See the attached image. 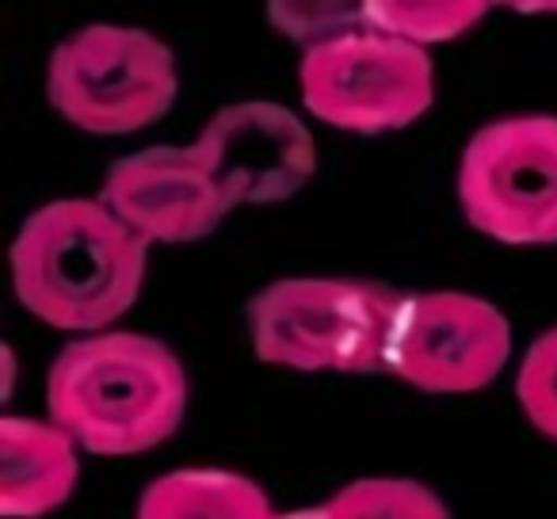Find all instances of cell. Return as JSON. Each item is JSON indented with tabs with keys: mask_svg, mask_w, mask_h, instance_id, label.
<instances>
[{
	"mask_svg": "<svg viewBox=\"0 0 557 519\" xmlns=\"http://www.w3.org/2000/svg\"><path fill=\"white\" fill-rule=\"evenodd\" d=\"M191 149L233 210L295 199L318 172L310 126L271 100L225 103L207 119Z\"/></svg>",
	"mask_w": 557,
	"mask_h": 519,
	"instance_id": "cell-8",
	"label": "cell"
},
{
	"mask_svg": "<svg viewBox=\"0 0 557 519\" xmlns=\"http://www.w3.org/2000/svg\"><path fill=\"white\" fill-rule=\"evenodd\" d=\"M176 54L146 27L88 24L58 42L47 65L50 108L100 138L153 126L176 103Z\"/></svg>",
	"mask_w": 557,
	"mask_h": 519,
	"instance_id": "cell-4",
	"label": "cell"
},
{
	"mask_svg": "<svg viewBox=\"0 0 557 519\" xmlns=\"http://www.w3.org/2000/svg\"><path fill=\"white\" fill-rule=\"evenodd\" d=\"M268 24L302 50L374 32L367 0H268Z\"/></svg>",
	"mask_w": 557,
	"mask_h": 519,
	"instance_id": "cell-14",
	"label": "cell"
},
{
	"mask_svg": "<svg viewBox=\"0 0 557 519\" xmlns=\"http://www.w3.org/2000/svg\"><path fill=\"white\" fill-rule=\"evenodd\" d=\"M496 9L523 12V16H557V0H493Z\"/></svg>",
	"mask_w": 557,
	"mask_h": 519,
	"instance_id": "cell-16",
	"label": "cell"
},
{
	"mask_svg": "<svg viewBox=\"0 0 557 519\" xmlns=\"http://www.w3.org/2000/svg\"><path fill=\"white\" fill-rule=\"evenodd\" d=\"M100 199L146 245L202 240L233 210L191 146H153L115 161Z\"/></svg>",
	"mask_w": 557,
	"mask_h": 519,
	"instance_id": "cell-9",
	"label": "cell"
},
{
	"mask_svg": "<svg viewBox=\"0 0 557 519\" xmlns=\"http://www.w3.org/2000/svg\"><path fill=\"white\" fill-rule=\"evenodd\" d=\"M516 397L523 417L546 440L557 443V325L534 336L516 374Z\"/></svg>",
	"mask_w": 557,
	"mask_h": 519,
	"instance_id": "cell-15",
	"label": "cell"
},
{
	"mask_svg": "<svg viewBox=\"0 0 557 519\" xmlns=\"http://www.w3.org/2000/svg\"><path fill=\"white\" fill-rule=\"evenodd\" d=\"M329 519H450L435 489L412 478H359L325 501Z\"/></svg>",
	"mask_w": 557,
	"mask_h": 519,
	"instance_id": "cell-13",
	"label": "cell"
},
{
	"mask_svg": "<svg viewBox=\"0 0 557 519\" xmlns=\"http://www.w3.org/2000/svg\"><path fill=\"white\" fill-rule=\"evenodd\" d=\"M298 92L306 111L336 131L389 134L428 115L435 103V65L420 42L359 32L302 50Z\"/></svg>",
	"mask_w": 557,
	"mask_h": 519,
	"instance_id": "cell-6",
	"label": "cell"
},
{
	"mask_svg": "<svg viewBox=\"0 0 557 519\" xmlns=\"http://www.w3.org/2000/svg\"><path fill=\"white\" fill-rule=\"evenodd\" d=\"M458 202L500 245H557V115L485 123L458 161Z\"/></svg>",
	"mask_w": 557,
	"mask_h": 519,
	"instance_id": "cell-5",
	"label": "cell"
},
{
	"mask_svg": "<svg viewBox=\"0 0 557 519\" xmlns=\"http://www.w3.org/2000/svg\"><path fill=\"white\" fill-rule=\"evenodd\" d=\"M493 0H367L374 32L397 35V39L435 47L466 35L481 24Z\"/></svg>",
	"mask_w": 557,
	"mask_h": 519,
	"instance_id": "cell-12",
	"label": "cell"
},
{
	"mask_svg": "<svg viewBox=\"0 0 557 519\" xmlns=\"http://www.w3.org/2000/svg\"><path fill=\"white\" fill-rule=\"evenodd\" d=\"M50 420L81 450L131 458L153 450L187 412V371L157 336L103 329L58 351L47 379Z\"/></svg>",
	"mask_w": 557,
	"mask_h": 519,
	"instance_id": "cell-2",
	"label": "cell"
},
{
	"mask_svg": "<svg viewBox=\"0 0 557 519\" xmlns=\"http://www.w3.org/2000/svg\"><path fill=\"white\" fill-rule=\"evenodd\" d=\"M397 291L367 280H278L248 302L252 351L306 374L382 371Z\"/></svg>",
	"mask_w": 557,
	"mask_h": 519,
	"instance_id": "cell-3",
	"label": "cell"
},
{
	"mask_svg": "<svg viewBox=\"0 0 557 519\" xmlns=\"http://www.w3.org/2000/svg\"><path fill=\"white\" fill-rule=\"evenodd\" d=\"M81 443L54 420H0V516L42 519L73 496Z\"/></svg>",
	"mask_w": 557,
	"mask_h": 519,
	"instance_id": "cell-10",
	"label": "cell"
},
{
	"mask_svg": "<svg viewBox=\"0 0 557 519\" xmlns=\"http://www.w3.org/2000/svg\"><path fill=\"white\" fill-rule=\"evenodd\" d=\"M268 493L237 470H169L141 493L134 519H275Z\"/></svg>",
	"mask_w": 557,
	"mask_h": 519,
	"instance_id": "cell-11",
	"label": "cell"
},
{
	"mask_svg": "<svg viewBox=\"0 0 557 519\" xmlns=\"http://www.w3.org/2000/svg\"><path fill=\"white\" fill-rule=\"evenodd\" d=\"M511 359V325L488 298L417 291L397 298L382 371L424 394H478Z\"/></svg>",
	"mask_w": 557,
	"mask_h": 519,
	"instance_id": "cell-7",
	"label": "cell"
},
{
	"mask_svg": "<svg viewBox=\"0 0 557 519\" xmlns=\"http://www.w3.org/2000/svg\"><path fill=\"white\" fill-rule=\"evenodd\" d=\"M149 245L96 195L39 207L12 240V287L62 333H103L141 295Z\"/></svg>",
	"mask_w": 557,
	"mask_h": 519,
	"instance_id": "cell-1",
	"label": "cell"
},
{
	"mask_svg": "<svg viewBox=\"0 0 557 519\" xmlns=\"http://www.w3.org/2000/svg\"><path fill=\"white\" fill-rule=\"evenodd\" d=\"M275 519H329L325 504H318V508H298V511H278Z\"/></svg>",
	"mask_w": 557,
	"mask_h": 519,
	"instance_id": "cell-17",
	"label": "cell"
}]
</instances>
